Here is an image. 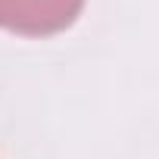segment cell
I'll use <instances>...</instances> for the list:
<instances>
[{
    "instance_id": "1",
    "label": "cell",
    "mask_w": 159,
    "mask_h": 159,
    "mask_svg": "<svg viewBox=\"0 0 159 159\" xmlns=\"http://www.w3.org/2000/svg\"><path fill=\"white\" fill-rule=\"evenodd\" d=\"M84 0H0V28L28 34V38H44L69 28Z\"/></svg>"
}]
</instances>
